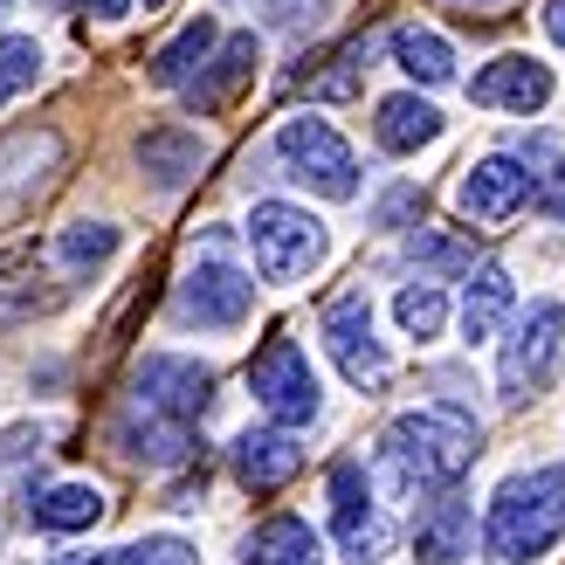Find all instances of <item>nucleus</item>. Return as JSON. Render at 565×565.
Wrapping results in <instances>:
<instances>
[{
  "instance_id": "1",
  "label": "nucleus",
  "mask_w": 565,
  "mask_h": 565,
  "mask_svg": "<svg viewBox=\"0 0 565 565\" xmlns=\"http://www.w3.org/2000/svg\"><path fill=\"white\" fill-rule=\"evenodd\" d=\"M380 456L393 469V483L401 490H456L469 462L483 456V428H476V414L462 407H407L386 420L380 435Z\"/></svg>"
},
{
  "instance_id": "2",
  "label": "nucleus",
  "mask_w": 565,
  "mask_h": 565,
  "mask_svg": "<svg viewBox=\"0 0 565 565\" xmlns=\"http://www.w3.org/2000/svg\"><path fill=\"white\" fill-rule=\"evenodd\" d=\"M565 539V462L503 476L483 511V552L497 565H531Z\"/></svg>"
},
{
  "instance_id": "3",
  "label": "nucleus",
  "mask_w": 565,
  "mask_h": 565,
  "mask_svg": "<svg viewBox=\"0 0 565 565\" xmlns=\"http://www.w3.org/2000/svg\"><path fill=\"white\" fill-rule=\"evenodd\" d=\"M248 256H256L263 282H303L324 263V221L290 201H256L248 207Z\"/></svg>"
},
{
  "instance_id": "4",
  "label": "nucleus",
  "mask_w": 565,
  "mask_h": 565,
  "mask_svg": "<svg viewBox=\"0 0 565 565\" xmlns=\"http://www.w3.org/2000/svg\"><path fill=\"white\" fill-rule=\"evenodd\" d=\"M248 393H256V407L290 435L324 414V386H318V373H310V359H303V345L290 331L263 338V352L248 359Z\"/></svg>"
},
{
  "instance_id": "5",
  "label": "nucleus",
  "mask_w": 565,
  "mask_h": 565,
  "mask_svg": "<svg viewBox=\"0 0 565 565\" xmlns=\"http://www.w3.org/2000/svg\"><path fill=\"white\" fill-rule=\"evenodd\" d=\"M558 352H565V303H558V297H539L531 310H518V318H511V338H503V359H497V393H503V407L539 401V386L552 380Z\"/></svg>"
},
{
  "instance_id": "6",
  "label": "nucleus",
  "mask_w": 565,
  "mask_h": 565,
  "mask_svg": "<svg viewBox=\"0 0 565 565\" xmlns=\"http://www.w3.org/2000/svg\"><path fill=\"white\" fill-rule=\"evenodd\" d=\"M276 159L297 186H310L318 201H352L359 193V159L345 146V131L331 118H290L276 131Z\"/></svg>"
},
{
  "instance_id": "7",
  "label": "nucleus",
  "mask_w": 565,
  "mask_h": 565,
  "mask_svg": "<svg viewBox=\"0 0 565 565\" xmlns=\"http://www.w3.org/2000/svg\"><path fill=\"white\" fill-rule=\"evenodd\" d=\"M131 407L193 428V420L214 407V373L201 359H180V352H146L138 373H131Z\"/></svg>"
},
{
  "instance_id": "8",
  "label": "nucleus",
  "mask_w": 565,
  "mask_h": 565,
  "mask_svg": "<svg viewBox=\"0 0 565 565\" xmlns=\"http://www.w3.org/2000/svg\"><path fill=\"white\" fill-rule=\"evenodd\" d=\"M318 338H324L331 365H338V373H345L359 393L386 386L393 359H386V345L373 338V303H365V290H345V297H331V303H324V318H318Z\"/></svg>"
},
{
  "instance_id": "9",
  "label": "nucleus",
  "mask_w": 565,
  "mask_h": 565,
  "mask_svg": "<svg viewBox=\"0 0 565 565\" xmlns=\"http://www.w3.org/2000/svg\"><path fill=\"white\" fill-rule=\"evenodd\" d=\"M248 310H256V276L235 269L228 256H201L180 282V318L201 324V331H235L248 324Z\"/></svg>"
},
{
  "instance_id": "10",
  "label": "nucleus",
  "mask_w": 565,
  "mask_h": 565,
  "mask_svg": "<svg viewBox=\"0 0 565 565\" xmlns=\"http://www.w3.org/2000/svg\"><path fill=\"white\" fill-rule=\"evenodd\" d=\"M331 539L359 565H373L386 552V518H380V497L359 462H331Z\"/></svg>"
},
{
  "instance_id": "11",
  "label": "nucleus",
  "mask_w": 565,
  "mask_h": 565,
  "mask_svg": "<svg viewBox=\"0 0 565 565\" xmlns=\"http://www.w3.org/2000/svg\"><path fill=\"white\" fill-rule=\"evenodd\" d=\"M456 207H462V221H476V228H503L511 214H524V207H531V173H524L511 152L476 159L469 173H462Z\"/></svg>"
},
{
  "instance_id": "12",
  "label": "nucleus",
  "mask_w": 565,
  "mask_h": 565,
  "mask_svg": "<svg viewBox=\"0 0 565 565\" xmlns=\"http://www.w3.org/2000/svg\"><path fill=\"white\" fill-rule=\"evenodd\" d=\"M256 63H263V42L256 35H221L214 42V55L201 63V76L186 83V110L193 118H214V110H228L242 90H248V76H256Z\"/></svg>"
},
{
  "instance_id": "13",
  "label": "nucleus",
  "mask_w": 565,
  "mask_h": 565,
  "mask_svg": "<svg viewBox=\"0 0 565 565\" xmlns=\"http://www.w3.org/2000/svg\"><path fill=\"white\" fill-rule=\"evenodd\" d=\"M552 70L539 63V55H497V63H483L469 76V97L483 110H518V118H531V110L552 104Z\"/></svg>"
},
{
  "instance_id": "14",
  "label": "nucleus",
  "mask_w": 565,
  "mask_h": 565,
  "mask_svg": "<svg viewBox=\"0 0 565 565\" xmlns=\"http://www.w3.org/2000/svg\"><path fill=\"white\" fill-rule=\"evenodd\" d=\"M476 539V511L462 490H428V503L414 511V565H462Z\"/></svg>"
},
{
  "instance_id": "15",
  "label": "nucleus",
  "mask_w": 565,
  "mask_h": 565,
  "mask_svg": "<svg viewBox=\"0 0 565 565\" xmlns=\"http://www.w3.org/2000/svg\"><path fill=\"white\" fill-rule=\"evenodd\" d=\"M228 462H235V483H242L248 497H276V490L303 469V448H297V435H290V428H276V420H269V428L235 435Z\"/></svg>"
},
{
  "instance_id": "16",
  "label": "nucleus",
  "mask_w": 565,
  "mask_h": 565,
  "mask_svg": "<svg viewBox=\"0 0 565 565\" xmlns=\"http://www.w3.org/2000/svg\"><path fill=\"white\" fill-rule=\"evenodd\" d=\"M138 166L152 173V186L180 193V186L207 166V138H201V131H186V125H159V131L138 138Z\"/></svg>"
},
{
  "instance_id": "17",
  "label": "nucleus",
  "mask_w": 565,
  "mask_h": 565,
  "mask_svg": "<svg viewBox=\"0 0 565 565\" xmlns=\"http://www.w3.org/2000/svg\"><path fill=\"white\" fill-rule=\"evenodd\" d=\"M118 448L131 462H152V469H180V462H193V448H201V435L193 428H180V420H159V414H125L118 420Z\"/></svg>"
},
{
  "instance_id": "18",
  "label": "nucleus",
  "mask_w": 565,
  "mask_h": 565,
  "mask_svg": "<svg viewBox=\"0 0 565 565\" xmlns=\"http://www.w3.org/2000/svg\"><path fill=\"white\" fill-rule=\"evenodd\" d=\"M373 138H380V152H420V146H435V138H441V110L420 97V90L380 97V110H373Z\"/></svg>"
},
{
  "instance_id": "19",
  "label": "nucleus",
  "mask_w": 565,
  "mask_h": 565,
  "mask_svg": "<svg viewBox=\"0 0 565 565\" xmlns=\"http://www.w3.org/2000/svg\"><path fill=\"white\" fill-rule=\"evenodd\" d=\"M511 310H518L511 269H503V263L469 269V282H462V338H497L503 324H511Z\"/></svg>"
},
{
  "instance_id": "20",
  "label": "nucleus",
  "mask_w": 565,
  "mask_h": 565,
  "mask_svg": "<svg viewBox=\"0 0 565 565\" xmlns=\"http://www.w3.org/2000/svg\"><path fill=\"white\" fill-rule=\"evenodd\" d=\"M248 565H324V539L303 518H263L248 531Z\"/></svg>"
},
{
  "instance_id": "21",
  "label": "nucleus",
  "mask_w": 565,
  "mask_h": 565,
  "mask_svg": "<svg viewBox=\"0 0 565 565\" xmlns=\"http://www.w3.org/2000/svg\"><path fill=\"white\" fill-rule=\"evenodd\" d=\"M28 518L42 531H55V539H70V531H90L104 518V490L97 483H49L28 497Z\"/></svg>"
},
{
  "instance_id": "22",
  "label": "nucleus",
  "mask_w": 565,
  "mask_h": 565,
  "mask_svg": "<svg viewBox=\"0 0 565 565\" xmlns=\"http://www.w3.org/2000/svg\"><path fill=\"white\" fill-rule=\"evenodd\" d=\"M393 63H401L420 90H441V83H456V49H448V35H435V28H393Z\"/></svg>"
},
{
  "instance_id": "23",
  "label": "nucleus",
  "mask_w": 565,
  "mask_h": 565,
  "mask_svg": "<svg viewBox=\"0 0 565 565\" xmlns=\"http://www.w3.org/2000/svg\"><path fill=\"white\" fill-rule=\"evenodd\" d=\"M214 42H221V28H214L207 14H201V21H186L180 35L152 55V83H159V90H186V83L201 76V63L214 55Z\"/></svg>"
},
{
  "instance_id": "24",
  "label": "nucleus",
  "mask_w": 565,
  "mask_h": 565,
  "mask_svg": "<svg viewBox=\"0 0 565 565\" xmlns=\"http://www.w3.org/2000/svg\"><path fill=\"white\" fill-rule=\"evenodd\" d=\"M518 166L531 173V207H545L552 221H565V138H552V131L524 138Z\"/></svg>"
},
{
  "instance_id": "25",
  "label": "nucleus",
  "mask_w": 565,
  "mask_h": 565,
  "mask_svg": "<svg viewBox=\"0 0 565 565\" xmlns=\"http://www.w3.org/2000/svg\"><path fill=\"white\" fill-rule=\"evenodd\" d=\"M365 55H373V42L359 35V42H345L338 55H324L331 70H297L290 90H297V97H303V90H310V97H352L359 83H365Z\"/></svg>"
},
{
  "instance_id": "26",
  "label": "nucleus",
  "mask_w": 565,
  "mask_h": 565,
  "mask_svg": "<svg viewBox=\"0 0 565 565\" xmlns=\"http://www.w3.org/2000/svg\"><path fill=\"white\" fill-rule=\"evenodd\" d=\"M393 318H401L407 338H420V345H428V338H441V324H448V290L420 276V282H407V290L393 297Z\"/></svg>"
},
{
  "instance_id": "27",
  "label": "nucleus",
  "mask_w": 565,
  "mask_h": 565,
  "mask_svg": "<svg viewBox=\"0 0 565 565\" xmlns=\"http://www.w3.org/2000/svg\"><path fill=\"white\" fill-rule=\"evenodd\" d=\"M35 76H42V49L28 35H8L0 42V110H8L21 90H35Z\"/></svg>"
},
{
  "instance_id": "28",
  "label": "nucleus",
  "mask_w": 565,
  "mask_h": 565,
  "mask_svg": "<svg viewBox=\"0 0 565 565\" xmlns=\"http://www.w3.org/2000/svg\"><path fill=\"white\" fill-rule=\"evenodd\" d=\"M118 256V228H104V221H76V228H63V263L70 269H97Z\"/></svg>"
},
{
  "instance_id": "29",
  "label": "nucleus",
  "mask_w": 565,
  "mask_h": 565,
  "mask_svg": "<svg viewBox=\"0 0 565 565\" xmlns=\"http://www.w3.org/2000/svg\"><path fill=\"white\" fill-rule=\"evenodd\" d=\"M125 565H201V552H193L186 539H173V531H159V539L125 545Z\"/></svg>"
},
{
  "instance_id": "30",
  "label": "nucleus",
  "mask_w": 565,
  "mask_h": 565,
  "mask_svg": "<svg viewBox=\"0 0 565 565\" xmlns=\"http://www.w3.org/2000/svg\"><path fill=\"white\" fill-rule=\"evenodd\" d=\"M331 0H276V21L282 28H310V21H324Z\"/></svg>"
},
{
  "instance_id": "31",
  "label": "nucleus",
  "mask_w": 565,
  "mask_h": 565,
  "mask_svg": "<svg viewBox=\"0 0 565 565\" xmlns=\"http://www.w3.org/2000/svg\"><path fill=\"white\" fill-rule=\"evenodd\" d=\"M49 565H125V552H63V558H49Z\"/></svg>"
},
{
  "instance_id": "32",
  "label": "nucleus",
  "mask_w": 565,
  "mask_h": 565,
  "mask_svg": "<svg viewBox=\"0 0 565 565\" xmlns=\"http://www.w3.org/2000/svg\"><path fill=\"white\" fill-rule=\"evenodd\" d=\"M545 35L565 49V0H545Z\"/></svg>"
},
{
  "instance_id": "33",
  "label": "nucleus",
  "mask_w": 565,
  "mask_h": 565,
  "mask_svg": "<svg viewBox=\"0 0 565 565\" xmlns=\"http://www.w3.org/2000/svg\"><path fill=\"white\" fill-rule=\"evenodd\" d=\"M83 8H90L97 21H125V14H131V0H83Z\"/></svg>"
},
{
  "instance_id": "34",
  "label": "nucleus",
  "mask_w": 565,
  "mask_h": 565,
  "mask_svg": "<svg viewBox=\"0 0 565 565\" xmlns=\"http://www.w3.org/2000/svg\"><path fill=\"white\" fill-rule=\"evenodd\" d=\"M456 8H469V14H476V8H497V0H456Z\"/></svg>"
},
{
  "instance_id": "35",
  "label": "nucleus",
  "mask_w": 565,
  "mask_h": 565,
  "mask_svg": "<svg viewBox=\"0 0 565 565\" xmlns=\"http://www.w3.org/2000/svg\"><path fill=\"white\" fill-rule=\"evenodd\" d=\"M146 8H166V0H146Z\"/></svg>"
}]
</instances>
